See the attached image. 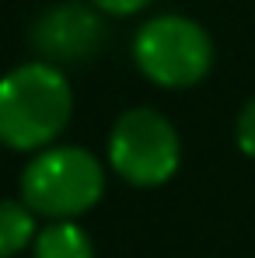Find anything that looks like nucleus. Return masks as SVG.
I'll return each mask as SVG.
<instances>
[{"label": "nucleus", "instance_id": "6", "mask_svg": "<svg viewBox=\"0 0 255 258\" xmlns=\"http://www.w3.org/2000/svg\"><path fill=\"white\" fill-rule=\"evenodd\" d=\"M35 258H94V248L74 220H53L35 234Z\"/></svg>", "mask_w": 255, "mask_h": 258}, {"label": "nucleus", "instance_id": "9", "mask_svg": "<svg viewBox=\"0 0 255 258\" xmlns=\"http://www.w3.org/2000/svg\"><path fill=\"white\" fill-rule=\"evenodd\" d=\"M98 11H105V14H133V11H140V7H147L150 0H91Z\"/></svg>", "mask_w": 255, "mask_h": 258}, {"label": "nucleus", "instance_id": "2", "mask_svg": "<svg viewBox=\"0 0 255 258\" xmlns=\"http://www.w3.org/2000/svg\"><path fill=\"white\" fill-rule=\"evenodd\" d=\"M105 192V171L84 147H49L21 174V203L49 220L87 213Z\"/></svg>", "mask_w": 255, "mask_h": 258}, {"label": "nucleus", "instance_id": "7", "mask_svg": "<svg viewBox=\"0 0 255 258\" xmlns=\"http://www.w3.org/2000/svg\"><path fill=\"white\" fill-rule=\"evenodd\" d=\"M35 213L25 203L0 199V258L18 255L28 241H35Z\"/></svg>", "mask_w": 255, "mask_h": 258}, {"label": "nucleus", "instance_id": "4", "mask_svg": "<svg viewBox=\"0 0 255 258\" xmlns=\"http://www.w3.org/2000/svg\"><path fill=\"white\" fill-rule=\"evenodd\" d=\"M178 133L154 108H129L116 119L109 136V164L129 185H161L178 171Z\"/></svg>", "mask_w": 255, "mask_h": 258}, {"label": "nucleus", "instance_id": "5", "mask_svg": "<svg viewBox=\"0 0 255 258\" xmlns=\"http://www.w3.org/2000/svg\"><path fill=\"white\" fill-rule=\"evenodd\" d=\"M105 39L98 14L84 4H60L45 11L32 28V42L39 49L42 63H77L87 59Z\"/></svg>", "mask_w": 255, "mask_h": 258}, {"label": "nucleus", "instance_id": "1", "mask_svg": "<svg viewBox=\"0 0 255 258\" xmlns=\"http://www.w3.org/2000/svg\"><path fill=\"white\" fill-rule=\"evenodd\" d=\"M70 112V84L53 63H25L0 77V143L11 150H49Z\"/></svg>", "mask_w": 255, "mask_h": 258}, {"label": "nucleus", "instance_id": "8", "mask_svg": "<svg viewBox=\"0 0 255 258\" xmlns=\"http://www.w3.org/2000/svg\"><path fill=\"white\" fill-rule=\"evenodd\" d=\"M238 147L255 157V98L241 108V115H238Z\"/></svg>", "mask_w": 255, "mask_h": 258}, {"label": "nucleus", "instance_id": "3", "mask_svg": "<svg viewBox=\"0 0 255 258\" xmlns=\"http://www.w3.org/2000/svg\"><path fill=\"white\" fill-rule=\"evenodd\" d=\"M133 59L147 81L161 87H192L207 77L213 63L210 35L182 18V14H161L150 18L136 39H133Z\"/></svg>", "mask_w": 255, "mask_h": 258}]
</instances>
